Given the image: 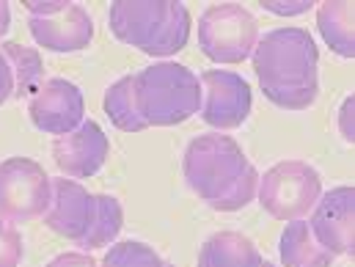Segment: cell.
<instances>
[{
  "label": "cell",
  "instance_id": "obj_4",
  "mask_svg": "<svg viewBox=\"0 0 355 267\" xmlns=\"http://www.w3.org/2000/svg\"><path fill=\"white\" fill-rule=\"evenodd\" d=\"M132 94L146 127H177L201 110V80L177 61H157L132 75Z\"/></svg>",
  "mask_w": 355,
  "mask_h": 267
},
{
  "label": "cell",
  "instance_id": "obj_12",
  "mask_svg": "<svg viewBox=\"0 0 355 267\" xmlns=\"http://www.w3.org/2000/svg\"><path fill=\"white\" fill-rule=\"evenodd\" d=\"M110 157V141L105 130L86 119L78 130L58 135L53 141V160L67 179H91Z\"/></svg>",
  "mask_w": 355,
  "mask_h": 267
},
{
  "label": "cell",
  "instance_id": "obj_15",
  "mask_svg": "<svg viewBox=\"0 0 355 267\" xmlns=\"http://www.w3.org/2000/svg\"><path fill=\"white\" fill-rule=\"evenodd\" d=\"M278 257L284 267H331L336 262L309 229V221H289L278 240Z\"/></svg>",
  "mask_w": 355,
  "mask_h": 267
},
{
  "label": "cell",
  "instance_id": "obj_2",
  "mask_svg": "<svg viewBox=\"0 0 355 267\" xmlns=\"http://www.w3.org/2000/svg\"><path fill=\"white\" fill-rule=\"evenodd\" d=\"M182 174L187 187L218 212H237L257 201L259 171L232 135L204 132L193 138L182 155Z\"/></svg>",
  "mask_w": 355,
  "mask_h": 267
},
{
  "label": "cell",
  "instance_id": "obj_16",
  "mask_svg": "<svg viewBox=\"0 0 355 267\" xmlns=\"http://www.w3.org/2000/svg\"><path fill=\"white\" fill-rule=\"evenodd\" d=\"M317 28L325 44L339 58H355V6L347 0H328L317 6Z\"/></svg>",
  "mask_w": 355,
  "mask_h": 267
},
{
  "label": "cell",
  "instance_id": "obj_8",
  "mask_svg": "<svg viewBox=\"0 0 355 267\" xmlns=\"http://www.w3.org/2000/svg\"><path fill=\"white\" fill-rule=\"evenodd\" d=\"M201 80V119L212 127V132L237 130L245 124L254 107V94L243 75L232 69H207L198 75Z\"/></svg>",
  "mask_w": 355,
  "mask_h": 267
},
{
  "label": "cell",
  "instance_id": "obj_18",
  "mask_svg": "<svg viewBox=\"0 0 355 267\" xmlns=\"http://www.w3.org/2000/svg\"><path fill=\"white\" fill-rule=\"evenodd\" d=\"M124 226V209L119 204L116 196L107 193H96V221L91 226V232L75 246H80V251H96V248H110L116 243V237L121 234Z\"/></svg>",
  "mask_w": 355,
  "mask_h": 267
},
{
  "label": "cell",
  "instance_id": "obj_7",
  "mask_svg": "<svg viewBox=\"0 0 355 267\" xmlns=\"http://www.w3.org/2000/svg\"><path fill=\"white\" fill-rule=\"evenodd\" d=\"M53 204V177L31 157L0 163V221L17 226L44 218Z\"/></svg>",
  "mask_w": 355,
  "mask_h": 267
},
{
  "label": "cell",
  "instance_id": "obj_23",
  "mask_svg": "<svg viewBox=\"0 0 355 267\" xmlns=\"http://www.w3.org/2000/svg\"><path fill=\"white\" fill-rule=\"evenodd\" d=\"M72 0H25V11L28 17H53L58 11H64Z\"/></svg>",
  "mask_w": 355,
  "mask_h": 267
},
{
  "label": "cell",
  "instance_id": "obj_10",
  "mask_svg": "<svg viewBox=\"0 0 355 267\" xmlns=\"http://www.w3.org/2000/svg\"><path fill=\"white\" fill-rule=\"evenodd\" d=\"M28 116L44 135H67L86 121L83 91L67 78H47L28 99Z\"/></svg>",
  "mask_w": 355,
  "mask_h": 267
},
{
  "label": "cell",
  "instance_id": "obj_25",
  "mask_svg": "<svg viewBox=\"0 0 355 267\" xmlns=\"http://www.w3.org/2000/svg\"><path fill=\"white\" fill-rule=\"evenodd\" d=\"M47 267H99L96 259L86 254V251H67V254H58L55 259H50Z\"/></svg>",
  "mask_w": 355,
  "mask_h": 267
},
{
  "label": "cell",
  "instance_id": "obj_1",
  "mask_svg": "<svg viewBox=\"0 0 355 267\" xmlns=\"http://www.w3.org/2000/svg\"><path fill=\"white\" fill-rule=\"evenodd\" d=\"M254 75L265 96L284 110H306L320 96V50L306 28H275L259 36Z\"/></svg>",
  "mask_w": 355,
  "mask_h": 267
},
{
  "label": "cell",
  "instance_id": "obj_11",
  "mask_svg": "<svg viewBox=\"0 0 355 267\" xmlns=\"http://www.w3.org/2000/svg\"><path fill=\"white\" fill-rule=\"evenodd\" d=\"M44 226L72 243H80L96 221V193L78 179H53V204L44 212Z\"/></svg>",
  "mask_w": 355,
  "mask_h": 267
},
{
  "label": "cell",
  "instance_id": "obj_9",
  "mask_svg": "<svg viewBox=\"0 0 355 267\" xmlns=\"http://www.w3.org/2000/svg\"><path fill=\"white\" fill-rule=\"evenodd\" d=\"M309 229L334 257L355 254V187L339 184L322 193L309 212Z\"/></svg>",
  "mask_w": 355,
  "mask_h": 267
},
{
  "label": "cell",
  "instance_id": "obj_5",
  "mask_svg": "<svg viewBox=\"0 0 355 267\" xmlns=\"http://www.w3.org/2000/svg\"><path fill=\"white\" fill-rule=\"evenodd\" d=\"M322 196V177L303 160H281L259 174L257 201L275 221H306Z\"/></svg>",
  "mask_w": 355,
  "mask_h": 267
},
{
  "label": "cell",
  "instance_id": "obj_21",
  "mask_svg": "<svg viewBox=\"0 0 355 267\" xmlns=\"http://www.w3.org/2000/svg\"><path fill=\"white\" fill-rule=\"evenodd\" d=\"M25 257V243L17 226L0 221V267H19Z\"/></svg>",
  "mask_w": 355,
  "mask_h": 267
},
{
  "label": "cell",
  "instance_id": "obj_6",
  "mask_svg": "<svg viewBox=\"0 0 355 267\" xmlns=\"http://www.w3.org/2000/svg\"><path fill=\"white\" fill-rule=\"evenodd\" d=\"M257 42L259 22L240 3H215L198 17V47L212 64H243Z\"/></svg>",
  "mask_w": 355,
  "mask_h": 267
},
{
  "label": "cell",
  "instance_id": "obj_17",
  "mask_svg": "<svg viewBox=\"0 0 355 267\" xmlns=\"http://www.w3.org/2000/svg\"><path fill=\"white\" fill-rule=\"evenodd\" d=\"M0 53L6 55L11 72H14V96H33L44 83V64L42 53L36 47H25L19 42H0Z\"/></svg>",
  "mask_w": 355,
  "mask_h": 267
},
{
  "label": "cell",
  "instance_id": "obj_13",
  "mask_svg": "<svg viewBox=\"0 0 355 267\" xmlns=\"http://www.w3.org/2000/svg\"><path fill=\"white\" fill-rule=\"evenodd\" d=\"M28 31L50 53H78L94 39V19L80 3H69L53 17H28Z\"/></svg>",
  "mask_w": 355,
  "mask_h": 267
},
{
  "label": "cell",
  "instance_id": "obj_27",
  "mask_svg": "<svg viewBox=\"0 0 355 267\" xmlns=\"http://www.w3.org/2000/svg\"><path fill=\"white\" fill-rule=\"evenodd\" d=\"M8 28H11V8H8L6 0H0V42L6 39Z\"/></svg>",
  "mask_w": 355,
  "mask_h": 267
},
{
  "label": "cell",
  "instance_id": "obj_28",
  "mask_svg": "<svg viewBox=\"0 0 355 267\" xmlns=\"http://www.w3.org/2000/svg\"><path fill=\"white\" fill-rule=\"evenodd\" d=\"M265 267H275V265H272V262H267V259H265Z\"/></svg>",
  "mask_w": 355,
  "mask_h": 267
},
{
  "label": "cell",
  "instance_id": "obj_3",
  "mask_svg": "<svg viewBox=\"0 0 355 267\" xmlns=\"http://www.w3.org/2000/svg\"><path fill=\"white\" fill-rule=\"evenodd\" d=\"M107 25L121 44L152 58L177 55L193 33L190 8L174 0H119L107 11Z\"/></svg>",
  "mask_w": 355,
  "mask_h": 267
},
{
  "label": "cell",
  "instance_id": "obj_20",
  "mask_svg": "<svg viewBox=\"0 0 355 267\" xmlns=\"http://www.w3.org/2000/svg\"><path fill=\"white\" fill-rule=\"evenodd\" d=\"M99 267H177L166 262L152 246L141 243V240H121L113 243L107 248V254L102 257Z\"/></svg>",
  "mask_w": 355,
  "mask_h": 267
},
{
  "label": "cell",
  "instance_id": "obj_22",
  "mask_svg": "<svg viewBox=\"0 0 355 267\" xmlns=\"http://www.w3.org/2000/svg\"><path fill=\"white\" fill-rule=\"evenodd\" d=\"M262 8L278 17H300L314 8L311 0H262Z\"/></svg>",
  "mask_w": 355,
  "mask_h": 267
},
{
  "label": "cell",
  "instance_id": "obj_24",
  "mask_svg": "<svg viewBox=\"0 0 355 267\" xmlns=\"http://www.w3.org/2000/svg\"><path fill=\"white\" fill-rule=\"evenodd\" d=\"M339 132L347 144L355 141V96H347L339 107Z\"/></svg>",
  "mask_w": 355,
  "mask_h": 267
},
{
  "label": "cell",
  "instance_id": "obj_19",
  "mask_svg": "<svg viewBox=\"0 0 355 267\" xmlns=\"http://www.w3.org/2000/svg\"><path fill=\"white\" fill-rule=\"evenodd\" d=\"M102 107L110 119V124L121 132H141L146 130L144 119L138 116L135 110V94H132V75H124L119 78L110 89L105 91V99H102Z\"/></svg>",
  "mask_w": 355,
  "mask_h": 267
},
{
  "label": "cell",
  "instance_id": "obj_14",
  "mask_svg": "<svg viewBox=\"0 0 355 267\" xmlns=\"http://www.w3.org/2000/svg\"><path fill=\"white\" fill-rule=\"evenodd\" d=\"M196 267H265V257L251 237L240 232H215L201 243Z\"/></svg>",
  "mask_w": 355,
  "mask_h": 267
},
{
  "label": "cell",
  "instance_id": "obj_26",
  "mask_svg": "<svg viewBox=\"0 0 355 267\" xmlns=\"http://www.w3.org/2000/svg\"><path fill=\"white\" fill-rule=\"evenodd\" d=\"M14 96V72L6 61V55L0 53V105H6Z\"/></svg>",
  "mask_w": 355,
  "mask_h": 267
}]
</instances>
